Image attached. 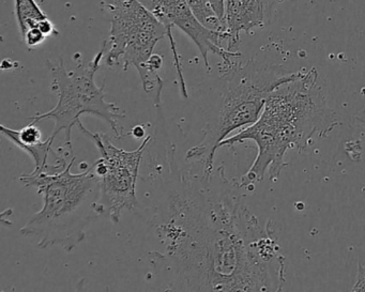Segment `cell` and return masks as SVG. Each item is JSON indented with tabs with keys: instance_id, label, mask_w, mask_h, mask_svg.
<instances>
[{
	"instance_id": "15",
	"label": "cell",
	"mask_w": 365,
	"mask_h": 292,
	"mask_svg": "<svg viewBox=\"0 0 365 292\" xmlns=\"http://www.w3.org/2000/svg\"><path fill=\"white\" fill-rule=\"evenodd\" d=\"M38 27L43 31V33L46 37H50V36L53 35H58V31H56L54 24L48 20V18L46 19V20L41 21V22H39Z\"/></svg>"
},
{
	"instance_id": "16",
	"label": "cell",
	"mask_w": 365,
	"mask_h": 292,
	"mask_svg": "<svg viewBox=\"0 0 365 292\" xmlns=\"http://www.w3.org/2000/svg\"><path fill=\"white\" fill-rule=\"evenodd\" d=\"M225 1L226 0H210L213 9L217 12L219 18L224 22V14H225ZM225 24V23H224Z\"/></svg>"
},
{
	"instance_id": "1",
	"label": "cell",
	"mask_w": 365,
	"mask_h": 292,
	"mask_svg": "<svg viewBox=\"0 0 365 292\" xmlns=\"http://www.w3.org/2000/svg\"><path fill=\"white\" fill-rule=\"evenodd\" d=\"M155 231L165 251L149 254L155 274L175 291H281L285 257L274 224L264 228L243 202L239 181L219 166L178 174Z\"/></svg>"
},
{
	"instance_id": "6",
	"label": "cell",
	"mask_w": 365,
	"mask_h": 292,
	"mask_svg": "<svg viewBox=\"0 0 365 292\" xmlns=\"http://www.w3.org/2000/svg\"><path fill=\"white\" fill-rule=\"evenodd\" d=\"M110 16L108 39L103 42L104 61L108 68L123 66L142 73L155 54L160 40L168 37V28L140 0H102Z\"/></svg>"
},
{
	"instance_id": "17",
	"label": "cell",
	"mask_w": 365,
	"mask_h": 292,
	"mask_svg": "<svg viewBox=\"0 0 365 292\" xmlns=\"http://www.w3.org/2000/svg\"><path fill=\"white\" fill-rule=\"evenodd\" d=\"M131 135L135 138H142L145 136V129L143 125H136L132 129Z\"/></svg>"
},
{
	"instance_id": "3",
	"label": "cell",
	"mask_w": 365,
	"mask_h": 292,
	"mask_svg": "<svg viewBox=\"0 0 365 292\" xmlns=\"http://www.w3.org/2000/svg\"><path fill=\"white\" fill-rule=\"evenodd\" d=\"M76 157L61 172L23 174L20 182L36 187L43 198V206L21 228V234L31 239L39 249L61 247L73 251L86 238V228L104 210L100 202L99 177L93 166L80 174L71 172Z\"/></svg>"
},
{
	"instance_id": "14",
	"label": "cell",
	"mask_w": 365,
	"mask_h": 292,
	"mask_svg": "<svg viewBox=\"0 0 365 292\" xmlns=\"http://www.w3.org/2000/svg\"><path fill=\"white\" fill-rule=\"evenodd\" d=\"M352 291H365V264H359L356 272V281H354Z\"/></svg>"
},
{
	"instance_id": "18",
	"label": "cell",
	"mask_w": 365,
	"mask_h": 292,
	"mask_svg": "<svg viewBox=\"0 0 365 292\" xmlns=\"http://www.w3.org/2000/svg\"><path fill=\"white\" fill-rule=\"evenodd\" d=\"M354 119H356V121H359V122L365 125V108H363V110H361L360 112L354 116Z\"/></svg>"
},
{
	"instance_id": "12",
	"label": "cell",
	"mask_w": 365,
	"mask_h": 292,
	"mask_svg": "<svg viewBox=\"0 0 365 292\" xmlns=\"http://www.w3.org/2000/svg\"><path fill=\"white\" fill-rule=\"evenodd\" d=\"M168 39L170 41V48H172L173 57H174L175 68H176L177 78H178L179 85H180V93L183 98L187 99V84H185V76H183L182 65H181L180 56L177 51L176 41L173 37L172 27L168 28Z\"/></svg>"
},
{
	"instance_id": "10",
	"label": "cell",
	"mask_w": 365,
	"mask_h": 292,
	"mask_svg": "<svg viewBox=\"0 0 365 292\" xmlns=\"http://www.w3.org/2000/svg\"><path fill=\"white\" fill-rule=\"evenodd\" d=\"M196 20L211 31L226 33L225 24L213 9L210 0H185Z\"/></svg>"
},
{
	"instance_id": "11",
	"label": "cell",
	"mask_w": 365,
	"mask_h": 292,
	"mask_svg": "<svg viewBox=\"0 0 365 292\" xmlns=\"http://www.w3.org/2000/svg\"><path fill=\"white\" fill-rule=\"evenodd\" d=\"M277 0H226V5L247 11L264 12L271 16Z\"/></svg>"
},
{
	"instance_id": "2",
	"label": "cell",
	"mask_w": 365,
	"mask_h": 292,
	"mask_svg": "<svg viewBox=\"0 0 365 292\" xmlns=\"http://www.w3.org/2000/svg\"><path fill=\"white\" fill-rule=\"evenodd\" d=\"M341 125L336 113L329 108L315 68L300 70L294 80L275 89L264 104L259 118L236 135L219 145L234 147L251 140L257 147L255 161L239 180L243 189L253 191L266 174L273 182L287 166L285 155L289 149L299 152L307 148L314 137H328Z\"/></svg>"
},
{
	"instance_id": "7",
	"label": "cell",
	"mask_w": 365,
	"mask_h": 292,
	"mask_svg": "<svg viewBox=\"0 0 365 292\" xmlns=\"http://www.w3.org/2000/svg\"><path fill=\"white\" fill-rule=\"evenodd\" d=\"M78 127L93 140L101 155L93 165L100 180V202L106 217H110L113 223L118 224L123 210H134L138 206L136 183L138 170L151 136H146L135 150L125 151L114 146L106 134L93 133L81 121Z\"/></svg>"
},
{
	"instance_id": "5",
	"label": "cell",
	"mask_w": 365,
	"mask_h": 292,
	"mask_svg": "<svg viewBox=\"0 0 365 292\" xmlns=\"http://www.w3.org/2000/svg\"><path fill=\"white\" fill-rule=\"evenodd\" d=\"M104 53L106 51L102 46L87 67L81 66L71 71H68L63 58L59 59L57 63L48 61V69L53 78L51 86L58 101L56 106L48 112L31 117V123L37 125L40 121L52 119L55 121L52 135L56 138L61 132H65L66 142L63 145L73 148L72 129L80 122L82 115H93L110 125L117 140L123 138L125 134L119 121L125 119V112L116 104L106 101V84L98 87L95 82L96 74L104 59Z\"/></svg>"
},
{
	"instance_id": "13",
	"label": "cell",
	"mask_w": 365,
	"mask_h": 292,
	"mask_svg": "<svg viewBox=\"0 0 365 292\" xmlns=\"http://www.w3.org/2000/svg\"><path fill=\"white\" fill-rule=\"evenodd\" d=\"M46 38L48 37L44 35L43 31L39 27L36 26L27 31V33L23 37V41L29 48H35L41 46L46 41Z\"/></svg>"
},
{
	"instance_id": "9",
	"label": "cell",
	"mask_w": 365,
	"mask_h": 292,
	"mask_svg": "<svg viewBox=\"0 0 365 292\" xmlns=\"http://www.w3.org/2000/svg\"><path fill=\"white\" fill-rule=\"evenodd\" d=\"M16 22L21 36L24 37L27 31L38 26L39 22L48 19L46 12L36 3V0H14Z\"/></svg>"
},
{
	"instance_id": "4",
	"label": "cell",
	"mask_w": 365,
	"mask_h": 292,
	"mask_svg": "<svg viewBox=\"0 0 365 292\" xmlns=\"http://www.w3.org/2000/svg\"><path fill=\"white\" fill-rule=\"evenodd\" d=\"M221 72L215 108L208 113L202 142L187 152V160L204 163L207 174L215 170L213 162L219 145L236 130L256 122L269 95L300 73H287L277 66H262L253 58L245 65L235 61L232 67Z\"/></svg>"
},
{
	"instance_id": "8",
	"label": "cell",
	"mask_w": 365,
	"mask_h": 292,
	"mask_svg": "<svg viewBox=\"0 0 365 292\" xmlns=\"http://www.w3.org/2000/svg\"><path fill=\"white\" fill-rule=\"evenodd\" d=\"M140 3L168 27H178L200 50L208 72L211 71L209 54L217 55L222 59L221 69L234 65V59L240 58L241 53L230 52L222 43L227 42V35L222 31H211L200 24L192 14L185 0H140Z\"/></svg>"
}]
</instances>
